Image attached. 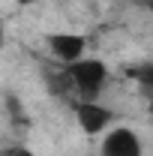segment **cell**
<instances>
[{"instance_id": "cell-1", "label": "cell", "mask_w": 153, "mask_h": 156, "mask_svg": "<svg viewBox=\"0 0 153 156\" xmlns=\"http://www.w3.org/2000/svg\"><path fill=\"white\" fill-rule=\"evenodd\" d=\"M63 78H66V90L75 93L78 102H96L99 93L105 90L108 84V66L96 57H81L75 63H66L63 66Z\"/></svg>"}, {"instance_id": "cell-2", "label": "cell", "mask_w": 153, "mask_h": 156, "mask_svg": "<svg viewBox=\"0 0 153 156\" xmlns=\"http://www.w3.org/2000/svg\"><path fill=\"white\" fill-rule=\"evenodd\" d=\"M72 111H75L78 126L84 135L105 132V126H111V120H114V111L105 108L102 102H72Z\"/></svg>"}, {"instance_id": "cell-3", "label": "cell", "mask_w": 153, "mask_h": 156, "mask_svg": "<svg viewBox=\"0 0 153 156\" xmlns=\"http://www.w3.org/2000/svg\"><path fill=\"white\" fill-rule=\"evenodd\" d=\"M45 45L51 48V54L66 66V63H75L84 57V48H87V39L81 33H48Z\"/></svg>"}, {"instance_id": "cell-4", "label": "cell", "mask_w": 153, "mask_h": 156, "mask_svg": "<svg viewBox=\"0 0 153 156\" xmlns=\"http://www.w3.org/2000/svg\"><path fill=\"white\" fill-rule=\"evenodd\" d=\"M102 156H144V150L129 126H117L102 141Z\"/></svg>"}, {"instance_id": "cell-5", "label": "cell", "mask_w": 153, "mask_h": 156, "mask_svg": "<svg viewBox=\"0 0 153 156\" xmlns=\"http://www.w3.org/2000/svg\"><path fill=\"white\" fill-rule=\"evenodd\" d=\"M132 75L138 78V84H144V87H150V90H153V63H144V66H138Z\"/></svg>"}, {"instance_id": "cell-6", "label": "cell", "mask_w": 153, "mask_h": 156, "mask_svg": "<svg viewBox=\"0 0 153 156\" xmlns=\"http://www.w3.org/2000/svg\"><path fill=\"white\" fill-rule=\"evenodd\" d=\"M3 156H33V153H30L27 147H9V150H6Z\"/></svg>"}, {"instance_id": "cell-7", "label": "cell", "mask_w": 153, "mask_h": 156, "mask_svg": "<svg viewBox=\"0 0 153 156\" xmlns=\"http://www.w3.org/2000/svg\"><path fill=\"white\" fill-rule=\"evenodd\" d=\"M141 6H144V9H150V12H153V0H141Z\"/></svg>"}, {"instance_id": "cell-8", "label": "cell", "mask_w": 153, "mask_h": 156, "mask_svg": "<svg viewBox=\"0 0 153 156\" xmlns=\"http://www.w3.org/2000/svg\"><path fill=\"white\" fill-rule=\"evenodd\" d=\"M18 3H21V6H30V3H33V0H18Z\"/></svg>"}, {"instance_id": "cell-9", "label": "cell", "mask_w": 153, "mask_h": 156, "mask_svg": "<svg viewBox=\"0 0 153 156\" xmlns=\"http://www.w3.org/2000/svg\"><path fill=\"white\" fill-rule=\"evenodd\" d=\"M150 117H153V99H150Z\"/></svg>"}]
</instances>
